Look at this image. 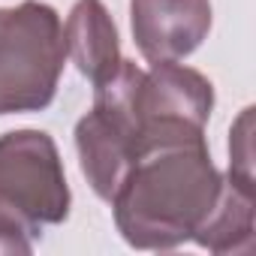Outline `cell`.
<instances>
[{
	"label": "cell",
	"instance_id": "cell-2",
	"mask_svg": "<svg viewBox=\"0 0 256 256\" xmlns=\"http://www.w3.org/2000/svg\"><path fill=\"white\" fill-rule=\"evenodd\" d=\"M0 202L30 226L66 217L70 193L58 151L46 133L22 130L0 139Z\"/></svg>",
	"mask_w": 256,
	"mask_h": 256
},
{
	"label": "cell",
	"instance_id": "cell-1",
	"mask_svg": "<svg viewBox=\"0 0 256 256\" xmlns=\"http://www.w3.org/2000/svg\"><path fill=\"white\" fill-rule=\"evenodd\" d=\"M60 18L46 4L0 10V114L46 108L64 64Z\"/></svg>",
	"mask_w": 256,
	"mask_h": 256
},
{
	"label": "cell",
	"instance_id": "cell-3",
	"mask_svg": "<svg viewBox=\"0 0 256 256\" xmlns=\"http://www.w3.org/2000/svg\"><path fill=\"white\" fill-rule=\"evenodd\" d=\"M142 4L166 12L163 18L160 16L133 18V34L139 40V48L151 60H172V58L190 54L199 46L208 22L205 18H178V12L205 6V0H142Z\"/></svg>",
	"mask_w": 256,
	"mask_h": 256
},
{
	"label": "cell",
	"instance_id": "cell-4",
	"mask_svg": "<svg viewBox=\"0 0 256 256\" xmlns=\"http://www.w3.org/2000/svg\"><path fill=\"white\" fill-rule=\"evenodd\" d=\"M64 42L70 46L78 70L96 84L106 82L120 66L114 24L108 22L100 0H78V6L72 10V18L66 24Z\"/></svg>",
	"mask_w": 256,
	"mask_h": 256
}]
</instances>
